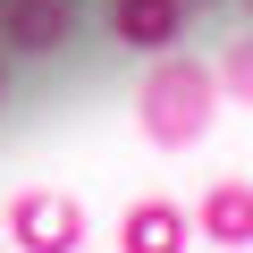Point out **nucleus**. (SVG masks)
<instances>
[{
  "label": "nucleus",
  "instance_id": "f03ea898",
  "mask_svg": "<svg viewBox=\"0 0 253 253\" xmlns=\"http://www.w3.org/2000/svg\"><path fill=\"white\" fill-rule=\"evenodd\" d=\"M9 245L17 253H76L84 245V211H76V194H59V186H26V194H9Z\"/></svg>",
  "mask_w": 253,
  "mask_h": 253
},
{
  "label": "nucleus",
  "instance_id": "0eeeda50",
  "mask_svg": "<svg viewBox=\"0 0 253 253\" xmlns=\"http://www.w3.org/2000/svg\"><path fill=\"white\" fill-rule=\"evenodd\" d=\"M211 68H219V93L253 110V34H236V42H228V51H219Z\"/></svg>",
  "mask_w": 253,
  "mask_h": 253
},
{
  "label": "nucleus",
  "instance_id": "423d86ee",
  "mask_svg": "<svg viewBox=\"0 0 253 253\" xmlns=\"http://www.w3.org/2000/svg\"><path fill=\"white\" fill-rule=\"evenodd\" d=\"M194 228H203L219 253H245V245H253V177H211Z\"/></svg>",
  "mask_w": 253,
  "mask_h": 253
},
{
  "label": "nucleus",
  "instance_id": "1a4fd4ad",
  "mask_svg": "<svg viewBox=\"0 0 253 253\" xmlns=\"http://www.w3.org/2000/svg\"><path fill=\"white\" fill-rule=\"evenodd\" d=\"M177 9H186V17H194V9H203V0H177Z\"/></svg>",
  "mask_w": 253,
  "mask_h": 253
},
{
  "label": "nucleus",
  "instance_id": "39448f33",
  "mask_svg": "<svg viewBox=\"0 0 253 253\" xmlns=\"http://www.w3.org/2000/svg\"><path fill=\"white\" fill-rule=\"evenodd\" d=\"M186 236H194V219L169 194H144L118 211V253H186Z\"/></svg>",
  "mask_w": 253,
  "mask_h": 253
},
{
  "label": "nucleus",
  "instance_id": "f257e3e1",
  "mask_svg": "<svg viewBox=\"0 0 253 253\" xmlns=\"http://www.w3.org/2000/svg\"><path fill=\"white\" fill-rule=\"evenodd\" d=\"M211 110H219V68H211V59L169 51V59L144 68V84H135V126H144L152 152H194V144L211 135Z\"/></svg>",
  "mask_w": 253,
  "mask_h": 253
},
{
  "label": "nucleus",
  "instance_id": "20e7f679",
  "mask_svg": "<svg viewBox=\"0 0 253 253\" xmlns=\"http://www.w3.org/2000/svg\"><path fill=\"white\" fill-rule=\"evenodd\" d=\"M110 42L169 59V51L186 42V9H177V0H110Z\"/></svg>",
  "mask_w": 253,
  "mask_h": 253
},
{
  "label": "nucleus",
  "instance_id": "6e6552de",
  "mask_svg": "<svg viewBox=\"0 0 253 253\" xmlns=\"http://www.w3.org/2000/svg\"><path fill=\"white\" fill-rule=\"evenodd\" d=\"M0 93H9V51H0Z\"/></svg>",
  "mask_w": 253,
  "mask_h": 253
},
{
  "label": "nucleus",
  "instance_id": "9d476101",
  "mask_svg": "<svg viewBox=\"0 0 253 253\" xmlns=\"http://www.w3.org/2000/svg\"><path fill=\"white\" fill-rule=\"evenodd\" d=\"M245 17H253V0H245Z\"/></svg>",
  "mask_w": 253,
  "mask_h": 253
},
{
  "label": "nucleus",
  "instance_id": "7ed1b4c3",
  "mask_svg": "<svg viewBox=\"0 0 253 253\" xmlns=\"http://www.w3.org/2000/svg\"><path fill=\"white\" fill-rule=\"evenodd\" d=\"M76 34V0H0V51L9 59H51Z\"/></svg>",
  "mask_w": 253,
  "mask_h": 253
}]
</instances>
